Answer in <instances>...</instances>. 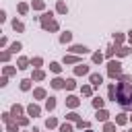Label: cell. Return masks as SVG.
Instances as JSON below:
<instances>
[{"label": "cell", "mask_w": 132, "mask_h": 132, "mask_svg": "<svg viewBox=\"0 0 132 132\" xmlns=\"http://www.w3.org/2000/svg\"><path fill=\"white\" fill-rule=\"evenodd\" d=\"M19 87H21V91H29L31 89V78H23Z\"/></svg>", "instance_id": "484cf974"}, {"label": "cell", "mask_w": 132, "mask_h": 132, "mask_svg": "<svg viewBox=\"0 0 132 132\" xmlns=\"http://www.w3.org/2000/svg\"><path fill=\"white\" fill-rule=\"evenodd\" d=\"M23 111H25V109H23V105H19V103H14V105L10 107V113H12L14 120H19V118L23 116Z\"/></svg>", "instance_id": "ba28073f"}, {"label": "cell", "mask_w": 132, "mask_h": 132, "mask_svg": "<svg viewBox=\"0 0 132 132\" xmlns=\"http://www.w3.org/2000/svg\"><path fill=\"white\" fill-rule=\"evenodd\" d=\"M76 128H80V130H82V128H89V122H87V120H82V118H80V120H78V122H76Z\"/></svg>", "instance_id": "ab89813d"}, {"label": "cell", "mask_w": 132, "mask_h": 132, "mask_svg": "<svg viewBox=\"0 0 132 132\" xmlns=\"http://www.w3.org/2000/svg\"><path fill=\"white\" fill-rule=\"evenodd\" d=\"M85 132H93V130H89V128H87V130H85Z\"/></svg>", "instance_id": "bcb514c9"}, {"label": "cell", "mask_w": 132, "mask_h": 132, "mask_svg": "<svg viewBox=\"0 0 132 132\" xmlns=\"http://www.w3.org/2000/svg\"><path fill=\"white\" fill-rule=\"evenodd\" d=\"M130 52H132V47H126V45H118V52H116V54H118L120 58H124V56H128Z\"/></svg>", "instance_id": "e0dca14e"}, {"label": "cell", "mask_w": 132, "mask_h": 132, "mask_svg": "<svg viewBox=\"0 0 132 132\" xmlns=\"http://www.w3.org/2000/svg\"><path fill=\"white\" fill-rule=\"evenodd\" d=\"M64 64H80V58L76 54H68V56H64Z\"/></svg>", "instance_id": "8fae6325"}, {"label": "cell", "mask_w": 132, "mask_h": 132, "mask_svg": "<svg viewBox=\"0 0 132 132\" xmlns=\"http://www.w3.org/2000/svg\"><path fill=\"white\" fill-rule=\"evenodd\" d=\"M56 12H60V14H66V12H68V6H66V2L58 0V4H56Z\"/></svg>", "instance_id": "2e32d148"}, {"label": "cell", "mask_w": 132, "mask_h": 132, "mask_svg": "<svg viewBox=\"0 0 132 132\" xmlns=\"http://www.w3.org/2000/svg\"><path fill=\"white\" fill-rule=\"evenodd\" d=\"M70 52H72V54H76V56H85V54H89L91 50H89L87 45H72V47H70Z\"/></svg>", "instance_id": "52a82bcc"}, {"label": "cell", "mask_w": 132, "mask_h": 132, "mask_svg": "<svg viewBox=\"0 0 132 132\" xmlns=\"http://www.w3.org/2000/svg\"><path fill=\"white\" fill-rule=\"evenodd\" d=\"M45 109L47 111H54L56 109V97H47L45 99Z\"/></svg>", "instance_id": "ac0fdd59"}, {"label": "cell", "mask_w": 132, "mask_h": 132, "mask_svg": "<svg viewBox=\"0 0 132 132\" xmlns=\"http://www.w3.org/2000/svg\"><path fill=\"white\" fill-rule=\"evenodd\" d=\"M95 120H97V122H107V120H109V111H107V109H103V107H101V109H97Z\"/></svg>", "instance_id": "9c48e42d"}, {"label": "cell", "mask_w": 132, "mask_h": 132, "mask_svg": "<svg viewBox=\"0 0 132 132\" xmlns=\"http://www.w3.org/2000/svg\"><path fill=\"white\" fill-rule=\"evenodd\" d=\"M50 70L56 72V74H60V72H62V66H60L58 62H52V64H50Z\"/></svg>", "instance_id": "4dcf8cb0"}, {"label": "cell", "mask_w": 132, "mask_h": 132, "mask_svg": "<svg viewBox=\"0 0 132 132\" xmlns=\"http://www.w3.org/2000/svg\"><path fill=\"white\" fill-rule=\"evenodd\" d=\"M0 60H2V62H8V60H10V52H2V54H0Z\"/></svg>", "instance_id": "60d3db41"}, {"label": "cell", "mask_w": 132, "mask_h": 132, "mask_svg": "<svg viewBox=\"0 0 132 132\" xmlns=\"http://www.w3.org/2000/svg\"><path fill=\"white\" fill-rule=\"evenodd\" d=\"M6 85H8V76H6V74H4V76H2V78H0V87H6Z\"/></svg>", "instance_id": "7bdbcfd3"}, {"label": "cell", "mask_w": 132, "mask_h": 132, "mask_svg": "<svg viewBox=\"0 0 132 132\" xmlns=\"http://www.w3.org/2000/svg\"><path fill=\"white\" fill-rule=\"evenodd\" d=\"M66 120H70V122H78V120H80V116H78L76 111H70V113L66 116Z\"/></svg>", "instance_id": "836d02e7"}, {"label": "cell", "mask_w": 132, "mask_h": 132, "mask_svg": "<svg viewBox=\"0 0 132 132\" xmlns=\"http://www.w3.org/2000/svg\"><path fill=\"white\" fill-rule=\"evenodd\" d=\"M80 105V99L76 97V95H68L66 97V107H72V109H76Z\"/></svg>", "instance_id": "8992f818"}, {"label": "cell", "mask_w": 132, "mask_h": 132, "mask_svg": "<svg viewBox=\"0 0 132 132\" xmlns=\"http://www.w3.org/2000/svg\"><path fill=\"white\" fill-rule=\"evenodd\" d=\"M52 87H54V89H64V87H66V80L60 78V76H56V78L52 80Z\"/></svg>", "instance_id": "9a60e30c"}, {"label": "cell", "mask_w": 132, "mask_h": 132, "mask_svg": "<svg viewBox=\"0 0 132 132\" xmlns=\"http://www.w3.org/2000/svg\"><path fill=\"white\" fill-rule=\"evenodd\" d=\"M52 16H54V14H52V10H50V12H43V14L39 16V23H41V27H43L45 31H58V27H60Z\"/></svg>", "instance_id": "7a4b0ae2"}, {"label": "cell", "mask_w": 132, "mask_h": 132, "mask_svg": "<svg viewBox=\"0 0 132 132\" xmlns=\"http://www.w3.org/2000/svg\"><path fill=\"white\" fill-rule=\"evenodd\" d=\"M128 118H130V122H132V116H128Z\"/></svg>", "instance_id": "7dc6e473"}, {"label": "cell", "mask_w": 132, "mask_h": 132, "mask_svg": "<svg viewBox=\"0 0 132 132\" xmlns=\"http://www.w3.org/2000/svg\"><path fill=\"white\" fill-rule=\"evenodd\" d=\"M60 132H74V128H72V124H68V122H66V124H62V126H60Z\"/></svg>", "instance_id": "e575fe53"}, {"label": "cell", "mask_w": 132, "mask_h": 132, "mask_svg": "<svg viewBox=\"0 0 132 132\" xmlns=\"http://www.w3.org/2000/svg\"><path fill=\"white\" fill-rule=\"evenodd\" d=\"M16 122H19L21 126H27V124H29V118H23V116H21V118H19Z\"/></svg>", "instance_id": "b9f144b4"}, {"label": "cell", "mask_w": 132, "mask_h": 132, "mask_svg": "<svg viewBox=\"0 0 132 132\" xmlns=\"http://www.w3.org/2000/svg\"><path fill=\"white\" fill-rule=\"evenodd\" d=\"M12 29H14V31H19V33H23V31H25V25H23L21 21H16V19H14V21H12Z\"/></svg>", "instance_id": "d4e9b609"}, {"label": "cell", "mask_w": 132, "mask_h": 132, "mask_svg": "<svg viewBox=\"0 0 132 132\" xmlns=\"http://www.w3.org/2000/svg\"><path fill=\"white\" fill-rule=\"evenodd\" d=\"M33 97H35V99H47V93H45L43 87H37V89L33 91Z\"/></svg>", "instance_id": "5bb4252c"}, {"label": "cell", "mask_w": 132, "mask_h": 132, "mask_svg": "<svg viewBox=\"0 0 132 132\" xmlns=\"http://www.w3.org/2000/svg\"><path fill=\"white\" fill-rule=\"evenodd\" d=\"M116 52H118V45H109V47H107V52H105V56H107V58H111Z\"/></svg>", "instance_id": "d590c367"}, {"label": "cell", "mask_w": 132, "mask_h": 132, "mask_svg": "<svg viewBox=\"0 0 132 132\" xmlns=\"http://www.w3.org/2000/svg\"><path fill=\"white\" fill-rule=\"evenodd\" d=\"M130 132H132V130H130Z\"/></svg>", "instance_id": "c3c4849f"}, {"label": "cell", "mask_w": 132, "mask_h": 132, "mask_svg": "<svg viewBox=\"0 0 132 132\" xmlns=\"http://www.w3.org/2000/svg\"><path fill=\"white\" fill-rule=\"evenodd\" d=\"M89 80H91V85H93L95 89H99L101 82H103V74H99V72H91V74H89Z\"/></svg>", "instance_id": "277c9868"}, {"label": "cell", "mask_w": 132, "mask_h": 132, "mask_svg": "<svg viewBox=\"0 0 132 132\" xmlns=\"http://www.w3.org/2000/svg\"><path fill=\"white\" fill-rule=\"evenodd\" d=\"M27 113H29L31 118H37V116H41V107H39L37 103H29V105H27Z\"/></svg>", "instance_id": "5b68a950"}, {"label": "cell", "mask_w": 132, "mask_h": 132, "mask_svg": "<svg viewBox=\"0 0 132 132\" xmlns=\"http://www.w3.org/2000/svg\"><path fill=\"white\" fill-rule=\"evenodd\" d=\"M113 41H116V45H122L124 43V35L122 33H113Z\"/></svg>", "instance_id": "1f68e13d"}, {"label": "cell", "mask_w": 132, "mask_h": 132, "mask_svg": "<svg viewBox=\"0 0 132 132\" xmlns=\"http://www.w3.org/2000/svg\"><path fill=\"white\" fill-rule=\"evenodd\" d=\"M31 6H33V10H43L45 8V2L43 0H31Z\"/></svg>", "instance_id": "7402d4cb"}, {"label": "cell", "mask_w": 132, "mask_h": 132, "mask_svg": "<svg viewBox=\"0 0 132 132\" xmlns=\"http://www.w3.org/2000/svg\"><path fill=\"white\" fill-rule=\"evenodd\" d=\"M16 8H19V12H21V14H27V12H29V4H27V2H21Z\"/></svg>", "instance_id": "f546056e"}, {"label": "cell", "mask_w": 132, "mask_h": 132, "mask_svg": "<svg viewBox=\"0 0 132 132\" xmlns=\"http://www.w3.org/2000/svg\"><path fill=\"white\" fill-rule=\"evenodd\" d=\"M103 105H105V101H103L101 97H95V99H93V107H95V109H101Z\"/></svg>", "instance_id": "f1b7e54d"}, {"label": "cell", "mask_w": 132, "mask_h": 132, "mask_svg": "<svg viewBox=\"0 0 132 132\" xmlns=\"http://www.w3.org/2000/svg\"><path fill=\"white\" fill-rule=\"evenodd\" d=\"M29 64H31V60H29V58H25V56H21V58L16 60V68H19V70L29 68Z\"/></svg>", "instance_id": "30bf717a"}, {"label": "cell", "mask_w": 132, "mask_h": 132, "mask_svg": "<svg viewBox=\"0 0 132 132\" xmlns=\"http://www.w3.org/2000/svg\"><path fill=\"white\" fill-rule=\"evenodd\" d=\"M107 74H109L111 78L120 76V74H122V64H120L118 60H111V62L107 64Z\"/></svg>", "instance_id": "3957f363"}, {"label": "cell", "mask_w": 132, "mask_h": 132, "mask_svg": "<svg viewBox=\"0 0 132 132\" xmlns=\"http://www.w3.org/2000/svg\"><path fill=\"white\" fill-rule=\"evenodd\" d=\"M128 120H130V118H128L126 113H118V116H116V124H118V126H124Z\"/></svg>", "instance_id": "44dd1931"}, {"label": "cell", "mask_w": 132, "mask_h": 132, "mask_svg": "<svg viewBox=\"0 0 132 132\" xmlns=\"http://www.w3.org/2000/svg\"><path fill=\"white\" fill-rule=\"evenodd\" d=\"M56 126H58V120H56V118H47V120H45V128H47V130H52V128H56Z\"/></svg>", "instance_id": "4316f807"}, {"label": "cell", "mask_w": 132, "mask_h": 132, "mask_svg": "<svg viewBox=\"0 0 132 132\" xmlns=\"http://www.w3.org/2000/svg\"><path fill=\"white\" fill-rule=\"evenodd\" d=\"M14 72H16L14 66H4V74H6V76H10V74H14Z\"/></svg>", "instance_id": "f35d334b"}, {"label": "cell", "mask_w": 132, "mask_h": 132, "mask_svg": "<svg viewBox=\"0 0 132 132\" xmlns=\"http://www.w3.org/2000/svg\"><path fill=\"white\" fill-rule=\"evenodd\" d=\"M80 93H82L85 97L93 95V85H82V87H80Z\"/></svg>", "instance_id": "cb8c5ba5"}, {"label": "cell", "mask_w": 132, "mask_h": 132, "mask_svg": "<svg viewBox=\"0 0 132 132\" xmlns=\"http://www.w3.org/2000/svg\"><path fill=\"white\" fill-rule=\"evenodd\" d=\"M19 126H21V124L12 118L10 122H6V132H19Z\"/></svg>", "instance_id": "4fadbf2b"}, {"label": "cell", "mask_w": 132, "mask_h": 132, "mask_svg": "<svg viewBox=\"0 0 132 132\" xmlns=\"http://www.w3.org/2000/svg\"><path fill=\"white\" fill-rule=\"evenodd\" d=\"M91 58H93V62H95V64H101V62H103V54H99V52H95Z\"/></svg>", "instance_id": "d6a6232c"}, {"label": "cell", "mask_w": 132, "mask_h": 132, "mask_svg": "<svg viewBox=\"0 0 132 132\" xmlns=\"http://www.w3.org/2000/svg\"><path fill=\"white\" fill-rule=\"evenodd\" d=\"M116 103H120L124 109H132V82H116Z\"/></svg>", "instance_id": "6da1fadb"}, {"label": "cell", "mask_w": 132, "mask_h": 132, "mask_svg": "<svg viewBox=\"0 0 132 132\" xmlns=\"http://www.w3.org/2000/svg\"><path fill=\"white\" fill-rule=\"evenodd\" d=\"M41 64H43V60H41V58H39V56H37V58H33V60H31V66H35V68H39V66H41Z\"/></svg>", "instance_id": "74e56055"}, {"label": "cell", "mask_w": 132, "mask_h": 132, "mask_svg": "<svg viewBox=\"0 0 132 132\" xmlns=\"http://www.w3.org/2000/svg\"><path fill=\"white\" fill-rule=\"evenodd\" d=\"M128 41L132 43V31H128Z\"/></svg>", "instance_id": "f6af8a7d"}, {"label": "cell", "mask_w": 132, "mask_h": 132, "mask_svg": "<svg viewBox=\"0 0 132 132\" xmlns=\"http://www.w3.org/2000/svg\"><path fill=\"white\" fill-rule=\"evenodd\" d=\"M6 21V10H0V23Z\"/></svg>", "instance_id": "ee69618b"}, {"label": "cell", "mask_w": 132, "mask_h": 132, "mask_svg": "<svg viewBox=\"0 0 132 132\" xmlns=\"http://www.w3.org/2000/svg\"><path fill=\"white\" fill-rule=\"evenodd\" d=\"M116 126H118L116 122H109L107 120V122H103V132H116Z\"/></svg>", "instance_id": "d6986e66"}, {"label": "cell", "mask_w": 132, "mask_h": 132, "mask_svg": "<svg viewBox=\"0 0 132 132\" xmlns=\"http://www.w3.org/2000/svg\"><path fill=\"white\" fill-rule=\"evenodd\" d=\"M21 50H23V45H21L19 41H14V43H10V50H8V52H10V54H16V52H21Z\"/></svg>", "instance_id": "83f0119b"}, {"label": "cell", "mask_w": 132, "mask_h": 132, "mask_svg": "<svg viewBox=\"0 0 132 132\" xmlns=\"http://www.w3.org/2000/svg\"><path fill=\"white\" fill-rule=\"evenodd\" d=\"M74 87H76V82H74V78H66V87H64V89H68V91H72Z\"/></svg>", "instance_id": "8d00e7d4"}, {"label": "cell", "mask_w": 132, "mask_h": 132, "mask_svg": "<svg viewBox=\"0 0 132 132\" xmlns=\"http://www.w3.org/2000/svg\"><path fill=\"white\" fill-rule=\"evenodd\" d=\"M43 78H45V72L39 70V68H35L33 70V80H43Z\"/></svg>", "instance_id": "603a6c76"}, {"label": "cell", "mask_w": 132, "mask_h": 132, "mask_svg": "<svg viewBox=\"0 0 132 132\" xmlns=\"http://www.w3.org/2000/svg\"><path fill=\"white\" fill-rule=\"evenodd\" d=\"M74 74H76V76L89 74V66H87V64H76V68H74Z\"/></svg>", "instance_id": "7c38bea8"}, {"label": "cell", "mask_w": 132, "mask_h": 132, "mask_svg": "<svg viewBox=\"0 0 132 132\" xmlns=\"http://www.w3.org/2000/svg\"><path fill=\"white\" fill-rule=\"evenodd\" d=\"M70 41H72V33L70 31H64L60 35V43H70Z\"/></svg>", "instance_id": "ffe728a7"}]
</instances>
